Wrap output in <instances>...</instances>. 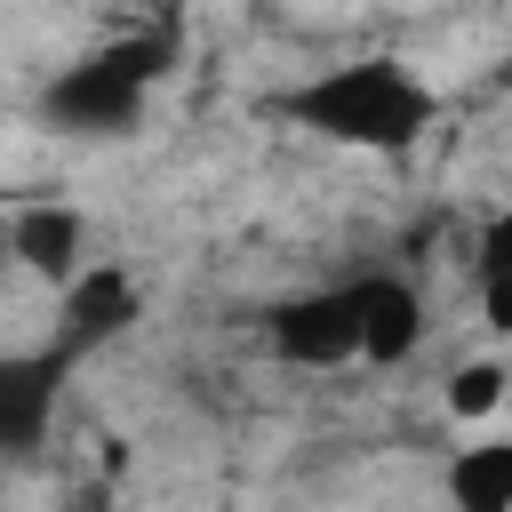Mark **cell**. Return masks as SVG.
<instances>
[{
    "mask_svg": "<svg viewBox=\"0 0 512 512\" xmlns=\"http://www.w3.org/2000/svg\"><path fill=\"white\" fill-rule=\"evenodd\" d=\"M272 112L336 152H416L440 128V88L408 56H344L272 96Z\"/></svg>",
    "mask_w": 512,
    "mask_h": 512,
    "instance_id": "cell-1",
    "label": "cell"
},
{
    "mask_svg": "<svg viewBox=\"0 0 512 512\" xmlns=\"http://www.w3.org/2000/svg\"><path fill=\"white\" fill-rule=\"evenodd\" d=\"M168 56H176V24L152 16V32H128L112 48H88L80 64L48 72L32 112L40 128L56 136H80V144H112V136H136L144 112H152V88L168 80Z\"/></svg>",
    "mask_w": 512,
    "mask_h": 512,
    "instance_id": "cell-2",
    "label": "cell"
},
{
    "mask_svg": "<svg viewBox=\"0 0 512 512\" xmlns=\"http://www.w3.org/2000/svg\"><path fill=\"white\" fill-rule=\"evenodd\" d=\"M136 320H144V280H136L128 264H112V256H88V264L56 288V336H48V352H56L64 368H80V360H96L104 344H120Z\"/></svg>",
    "mask_w": 512,
    "mask_h": 512,
    "instance_id": "cell-3",
    "label": "cell"
},
{
    "mask_svg": "<svg viewBox=\"0 0 512 512\" xmlns=\"http://www.w3.org/2000/svg\"><path fill=\"white\" fill-rule=\"evenodd\" d=\"M264 344H272V360L312 368V376L352 368L360 360V280H328V288L280 296L264 312Z\"/></svg>",
    "mask_w": 512,
    "mask_h": 512,
    "instance_id": "cell-4",
    "label": "cell"
},
{
    "mask_svg": "<svg viewBox=\"0 0 512 512\" xmlns=\"http://www.w3.org/2000/svg\"><path fill=\"white\" fill-rule=\"evenodd\" d=\"M64 360L40 344V352H0V456H32L48 448L56 432V408H64Z\"/></svg>",
    "mask_w": 512,
    "mask_h": 512,
    "instance_id": "cell-5",
    "label": "cell"
},
{
    "mask_svg": "<svg viewBox=\"0 0 512 512\" xmlns=\"http://www.w3.org/2000/svg\"><path fill=\"white\" fill-rule=\"evenodd\" d=\"M8 240H16V272H32L40 288H64L96 248H88V216L72 200H16L8 208Z\"/></svg>",
    "mask_w": 512,
    "mask_h": 512,
    "instance_id": "cell-6",
    "label": "cell"
},
{
    "mask_svg": "<svg viewBox=\"0 0 512 512\" xmlns=\"http://www.w3.org/2000/svg\"><path fill=\"white\" fill-rule=\"evenodd\" d=\"M424 352V296L400 272H360V360L368 368H408Z\"/></svg>",
    "mask_w": 512,
    "mask_h": 512,
    "instance_id": "cell-7",
    "label": "cell"
},
{
    "mask_svg": "<svg viewBox=\"0 0 512 512\" xmlns=\"http://www.w3.org/2000/svg\"><path fill=\"white\" fill-rule=\"evenodd\" d=\"M440 488H448V504H464V512H512V440L456 448Z\"/></svg>",
    "mask_w": 512,
    "mask_h": 512,
    "instance_id": "cell-8",
    "label": "cell"
},
{
    "mask_svg": "<svg viewBox=\"0 0 512 512\" xmlns=\"http://www.w3.org/2000/svg\"><path fill=\"white\" fill-rule=\"evenodd\" d=\"M504 392H512V368H504V360H464V368L448 376V416H456V424H488V416L504 408Z\"/></svg>",
    "mask_w": 512,
    "mask_h": 512,
    "instance_id": "cell-9",
    "label": "cell"
},
{
    "mask_svg": "<svg viewBox=\"0 0 512 512\" xmlns=\"http://www.w3.org/2000/svg\"><path fill=\"white\" fill-rule=\"evenodd\" d=\"M480 312H488V328L512 336V264H496V256H480Z\"/></svg>",
    "mask_w": 512,
    "mask_h": 512,
    "instance_id": "cell-10",
    "label": "cell"
},
{
    "mask_svg": "<svg viewBox=\"0 0 512 512\" xmlns=\"http://www.w3.org/2000/svg\"><path fill=\"white\" fill-rule=\"evenodd\" d=\"M480 256H496V264H512V216H496V224H488V240H480Z\"/></svg>",
    "mask_w": 512,
    "mask_h": 512,
    "instance_id": "cell-11",
    "label": "cell"
},
{
    "mask_svg": "<svg viewBox=\"0 0 512 512\" xmlns=\"http://www.w3.org/2000/svg\"><path fill=\"white\" fill-rule=\"evenodd\" d=\"M104 8H128V16H168L176 0H104Z\"/></svg>",
    "mask_w": 512,
    "mask_h": 512,
    "instance_id": "cell-12",
    "label": "cell"
},
{
    "mask_svg": "<svg viewBox=\"0 0 512 512\" xmlns=\"http://www.w3.org/2000/svg\"><path fill=\"white\" fill-rule=\"evenodd\" d=\"M16 272V240H8V208H0V280Z\"/></svg>",
    "mask_w": 512,
    "mask_h": 512,
    "instance_id": "cell-13",
    "label": "cell"
}]
</instances>
